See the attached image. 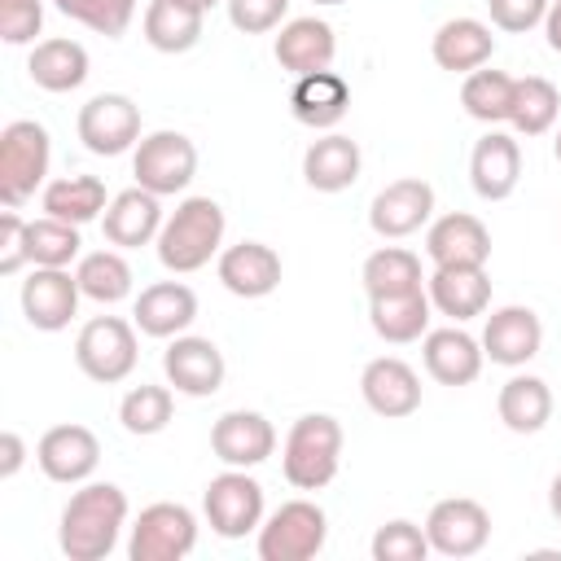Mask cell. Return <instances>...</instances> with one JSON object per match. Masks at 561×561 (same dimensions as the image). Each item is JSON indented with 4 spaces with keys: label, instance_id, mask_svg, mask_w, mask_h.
I'll return each mask as SVG.
<instances>
[{
    "label": "cell",
    "instance_id": "cell-38",
    "mask_svg": "<svg viewBox=\"0 0 561 561\" xmlns=\"http://www.w3.org/2000/svg\"><path fill=\"white\" fill-rule=\"evenodd\" d=\"M75 276H79L83 298H92L101 307L123 302L131 294V267H127V259L118 250H92V254H83L79 267H75Z\"/></svg>",
    "mask_w": 561,
    "mask_h": 561
},
{
    "label": "cell",
    "instance_id": "cell-14",
    "mask_svg": "<svg viewBox=\"0 0 561 561\" xmlns=\"http://www.w3.org/2000/svg\"><path fill=\"white\" fill-rule=\"evenodd\" d=\"M359 394L377 416L399 421V416H412L421 408V377L399 355H377L359 373Z\"/></svg>",
    "mask_w": 561,
    "mask_h": 561
},
{
    "label": "cell",
    "instance_id": "cell-51",
    "mask_svg": "<svg viewBox=\"0 0 561 561\" xmlns=\"http://www.w3.org/2000/svg\"><path fill=\"white\" fill-rule=\"evenodd\" d=\"M552 153H557V162H561V131H557V140H552Z\"/></svg>",
    "mask_w": 561,
    "mask_h": 561
},
{
    "label": "cell",
    "instance_id": "cell-39",
    "mask_svg": "<svg viewBox=\"0 0 561 561\" xmlns=\"http://www.w3.org/2000/svg\"><path fill=\"white\" fill-rule=\"evenodd\" d=\"M171 412H175L171 390H167V386H145V381L131 386V390L123 394V403H118L123 430H127V434H140V438L162 434V430L171 425Z\"/></svg>",
    "mask_w": 561,
    "mask_h": 561
},
{
    "label": "cell",
    "instance_id": "cell-28",
    "mask_svg": "<svg viewBox=\"0 0 561 561\" xmlns=\"http://www.w3.org/2000/svg\"><path fill=\"white\" fill-rule=\"evenodd\" d=\"M438 70H451V75H469L478 66L491 61L495 53V35L486 22L478 18H447L438 31H434V44H430Z\"/></svg>",
    "mask_w": 561,
    "mask_h": 561
},
{
    "label": "cell",
    "instance_id": "cell-22",
    "mask_svg": "<svg viewBox=\"0 0 561 561\" xmlns=\"http://www.w3.org/2000/svg\"><path fill=\"white\" fill-rule=\"evenodd\" d=\"M421 359H425V373L438 381V386H469L478 381L482 373V342L469 337L465 329H430L425 342H421Z\"/></svg>",
    "mask_w": 561,
    "mask_h": 561
},
{
    "label": "cell",
    "instance_id": "cell-24",
    "mask_svg": "<svg viewBox=\"0 0 561 561\" xmlns=\"http://www.w3.org/2000/svg\"><path fill=\"white\" fill-rule=\"evenodd\" d=\"M289 110L302 127L311 131H329L346 118L351 110V88L337 70H316V75H298L294 92H289Z\"/></svg>",
    "mask_w": 561,
    "mask_h": 561
},
{
    "label": "cell",
    "instance_id": "cell-34",
    "mask_svg": "<svg viewBox=\"0 0 561 561\" xmlns=\"http://www.w3.org/2000/svg\"><path fill=\"white\" fill-rule=\"evenodd\" d=\"M105 184L96 175H61L44 184V215L66 219V224H88L105 215Z\"/></svg>",
    "mask_w": 561,
    "mask_h": 561
},
{
    "label": "cell",
    "instance_id": "cell-11",
    "mask_svg": "<svg viewBox=\"0 0 561 561\" xmlns=\"http://www.w3.org/2000/svg\"><path fill=\"white\" fill-rule=\"evenodd\" d=\"M425 535H430V552L438 557H473L491 539V513L469 495H451L430 508Z\"/></svg>",
    "mask_w": 561,
    "mask_h": 561
},
{
    "label": "cell",
    "instance_id": "cell-5",
    "mask_svg": "<svg viewBox=\"0 0 561 561\" xmlns=\"http://www.w3.org/2000/svg\"><path fill=\"white\" fill-rule=\"evenodd\" d=\"M136 359H140L136 329L123 316H96L75 337V364H79V373L92 377V381H101V386L127 381L131 368H136Z\"/></svg>",
    "mask_w": 561,
    "mask_h": 561
},
{
    "label": "cell",
    "instance_id": "cell-40",
    "mask_svg": "<svg viewBox=\"0 0 561 561\" xmlns=\"http://www.w3.org/2000/svg\"><path fill=\"white\" fill-rule=\"evenodd\" d=\"M26 245H31L35 267H70V259H79V250H83L79 224H66V219H53V215L31 219Z\"/></svg>",
    "mask_w": 561,
    "mask_h": 561
},
{
    "label": "cell",
    "instance_id": "cell-41",
    "mask_svg": "<svg viewBox=\"0 0 561 561\" xmlns=\"http://www.w3.org/2000/svg\"><path fill=\"white\" fill-rule=\"evenodd\" d=\"M53 4H57L66 18L92 26V31L105 35V39H118V35L131 26V18H136V0H53Z\"/></svg>",
    "mask_w": 561,
    "mask_h": 561
},
{
    "label": "cell",
    "instance_id": "cell-47",
    "mask_svg": "<svg viewBox=\"0 0 561 561\" xmlns=\"http://www.w3.org/2000/svg\"><path fill=\"white\" fill-rule=\"evenodd\" d=\"M22 460H26L22 434H18V430H4V434H0V478H13V473L22 469Z\"/></svg>",
    "mask_w": 561,
    "mask_h": 561
},
{
    "label": "cell",
    "instance_id": "cell-4",
    "mask_svg": "<svg viewBox=\"0 0 561 561\" xmlns=\"http://www.w3.org/2000/svg\"><path fill=\"white\" fill-rule=\"evenodd\" d=\"M48 131L35 118H13L0 131V202L18 210L26 197H35V188L48 175Z\"/></svg>",
    "mask_w": 561,
    "mask_h": 561
},
{
    "label": "cell",
    "instance_id": "cell-6",
    "mask_svg": "<svg viewBox=\"0 0 561 561\" xmlns=\"http://www.w3.org/2000/svg\"><path fill=\"white\" fill-rule=\"evenodd\" d=\"M329 539V517L311 500H285L259 526V557L263 561H311Z\"/></svg>",
    "mask_w": 561,
    "mask_h": 561
},
{
    "label": "cell",
    "instance_id": "cell-18",
    "mask_svg": "<svg viewBox=\"0 0 561 561\" xmlns=\"http://www.w3.org/2000/svg\"><path fill=\"white\" fill-rule=\"evenodd\" d=\"M425 254L434 259V267H486V259H491V232H486V224L478 215L451 210V215H443V219L430 224Z\"/></svg>",
    "mask_w": 561,
    "mask_h": 561
},
{
    "label": "cell",
    "instance_id": "cell-8",
    "mask_svg": "<svg viewBox=\"0 0 561 561\" xmlns=\"http://www.w3.org/2000/svg\"><path fill=\"white\" fill-rule=\"evenodd\" d=\"M202 513L219 539H245L250 530L263 526V486L245 469H224L219 478L206 482Z\"/></svg>",
    "mask_w": 561,
    "mask_h": 561
},
{
    "label": "cell",
    "instance_id": "cell-23",
    "mask_svg": "<svg viewBox=\"0 0 561 561\" xmlns=\"http://www.w3.org/2000/svg\"><path fill=\"white\" fill-rule=\"evenodd\" d=\"M272 53H276L280 70H289L298 79V75L329 70L333 66V53H337V39H333V26L324 18H294V22L280 26Z\"/></svg>",
    "mask_w": 561,
    "mask_h": 561
},
{
    "label": "cell",
    "instance_id": "cell-36",
    "mask_svg": "<svg viewBox=\"0 0 561 561\" xmlns=\"http://www.w3.org/2000/svg\"><path fill=\"white\" fill-rule=\"evenodd\" d=\"M561 114V92L552 79L543 75H526L513 83V110H508V123L513 131L522 136H543Z\"/></svg>",
    "mask_w": 561,
    "mask_h": 561
},
{
    "label": "cell",
    "instance_id": "cell-17",
    "mask_svg": "<svg viewBox=\"0 0 561 561\" xmlns=\"http://www.w3.org/2000/svg\"><path fill=\"white\" fill-rule=\"evenodd\" d=\"M210 451L228 465V469H254L276 451V430L263 412H224L210 425Z\"/></svg>",
    "mask_w": 561,
    "mask_h": 561
},
{
    "label": "cell",
    "instance_id": "cell-48",
    "mask_svg": "<svg viewBox=\"0 0 561 561\" xmlns=\"http://www.w3.org/2000/svg\"><path fill=\"white\" fill-rule=\"evenodd\" d=\"M543 35H548V48H552V53H561V0H552V4H548Z\"/></svg>",
    "mask_w": 561,
    "mask_h": 561
},
{
    "label": "cell",
    "instance_id": "cell-3",
    "mask_svg": "<svg viewBox=\"0 0 561 561\" xmlns=\"http://www.w3.org/2000/svg\"><path fill=\"white\" fill-rule=\"evenodd\" d=\"M342 465V425L329 412H307L289 425L285 447H280V469L285 482L298 491H320L337 478Z\"/></svg>",
    "mask_w": 561,
    "mask_h": 561
},
{
    "label": "cell",
    "instance_id": "cell-52",
    "mask_svg": "<svg viewBox=\"0 0 561 561\" xmlns=\"http://www.w3.org/2000/svg\"><path fill=\"white\" fill-rule=\"evenodd\" d=\"M311 4H342V0H311Z\"/></svg>",
    "mask_w": 561,
    "mask_h": 561
},
{
    "label": "cell",
    "instance_id": "cell-29",
    "mask_svg": "<svg viewBox=\"0 0 561 561\" xmlns=\"http://www.w3.org/2000/svg\"><path fill=\"white\" fill-rule=\"evenodd\" d=\"M359 145L342 131H329L320 140L307 145L302 153V180L316 188V193H342L359 180Z\"/></svg>",
    "mask_w": 561,
    "mask_h": 561
},
{
    "label": "cell",
    "instance_id": "cell-21",
    "mask_svg": "<svg viewBox=\"0 0 561 561\" xmlns=\"http://www.w3.org/2000/svg\"><path fill=\"white\" fill-rule=\"evenodd\" d=\"M522 180V149L508 131H486L469 153V184L482 202H504Z\"/></svg>",
    "mask_w": 561,
    "mask_h": 561
},
{
    "label": "cell",
    "instance_id": "cell-49",
    "mask_svg": "<svg viewBox=\"0 0 561 561\" xmlns=\"http://www.w3.org/2000/svg\"><path fill=\"white\" fill-rule=\"evenodd\" d=\"M548 508H552V517L561 522V473H557L552 486H548Z\"/></svg>",
    "mask_w": 561,
    "mask_h": 561
},
{
    "label": "cell",
    "instance_id": "cell-9",
    "mask_svg": "<svg viewBox=\"0 0 561 561\" xmlns=\"http://www.w3.org/2000/svg\"><path fill=\"white\" fill-rule=\"evenodd\" d=\"M131 175H136L140 188H149L158 197H171V193L188 188V180L197 175V149L184 131H149L136 145Z\"/></svg>",
    "mask_w": 561,
    "mask_h": 561
},
{
    "label": "cell",
    "instance_id": "cell-16",
    "mask_svg": "<svg viewBox=\"0 0 561 561\" xmlns=\"http://www.w3.org/2000/svg\"><path fill=\"white\" fill-rule=\"evenodd\" d=\"M162 373H167V381L180 390V394H188V399H206V394H215L219 386H224V355H219V346L210 342V337H188V333H180V337H171V346L162 351Z\"/></svg>",
    "mask_w": 561,
    "mask_h": 561
},
{
    "label": "cell",
    "instance_id": "cell-45",
    "mask_svg": "<svg viewBox=\"0 0 561 561\" xmlns=\"http://www.w3.org/2000/svg\"><path fill=\"white\" fill-rule=\"evenodd\" d=\"M548 4L552 0H486L491 9V22L508 35H526L530 26H539L548 18Z\"/></svg>",
    "mask_w": 561,
    "mask_h": 561
},
{
    "label": "cell",
    "instance_id": "cell-37",
    "mask_svg": "<svg viewBox=\"0 0 561 561\" xmlns=\"http://www.w3.org/2000/svg\"><path fill=\"white\" fill-rule=\"evenodd\" d=\"M513 75L504 70H469L465 83H460V105L469 118L478 123H508V110H513Z\"/></svg>",
    "mask_w": 561,
    "mask_h": 561
},
{
    "label": "cell",
    "instance_id": "cell-27",
    "mask_svg": "<svg viewBox=\"0 0 561 561\" xmlns=\"http://www.w3.org/2000/svg\"><path fill=\"white\" fill-rule=\"evenodd\" d=\"M425 294L456 324H465V320H473V316H482L491 307L486 267H434L430 280H425Z\"/></svg>",
    "mask_w": 561,
    "mask_h": 561
},
{
    "label": "cell",
    "instance_id": "cell-10",
    "mask_svg": "<svg viewBox=\"0 0 561 561\" xmlns=\"http://www.w3.org/2000/svg\"><path fill=\"white\" fill-rule=\"evenodd\" d=\"M79 140L88 153L101 158H118L131 145H140V105L123 92H96L83 110H79Z\"/></svg>",
    "mask_w": 561,
    "mask_h": 561
},
{
    "label": "cell",
    "instance_id": "cell-43",
    "mask_svg": "<svg viewBox=\"0 0 561 561\" xmlns=\"http://www.w3.org/2000/svg\"><path fill=\"white\" fill-rule=\"evenodd\" d=\"M224 4H228V22L245 35L276 31L280 18L289 13V0H224Z\"/></svg>",
    "mask_w": 561,
    "mask_h": 561
},
{
    "label": "cell",
    "instance_id": "cell-33",
    "mask_svg": "<svg viewBox=\"0 0 561 561\" xmlns=\"http://www.w3.org/2000/svg\"><path fill=\"white\" fill-rule=\"evenodd\" d=\"M202 9L184 0H149L145 9V39L158 53H188L202 39Z\"/></svg>",
    "mask_w": 561,
    "mask_h": 561
},
{
    "label": "cell",
    "instance_id": "cell-2",
    "mask_svg": "<svg viewBox=\"0 0 561 561\" xmlns=\"http://www.w3.org/2000/svg\"><path fill=\"white\" fill-rule=\"evenodd\" d=\"M224 245V206L215 197H184L162 232H158V263L175 276L206 267Z\"/></svg>",
    "mask_w": 561,
    "mask_h": 561
},
{
    "label": "cell",
    "instance_id": "cell-13",
    "mask_svg": "<svg viewBox=\"0 0 561 561\" xmlns=\"http://www.w3.org/2000/svg\"><path fill=\"white\" fill-rule=\"evenodd\" d=\"M35 465L44 469V478L75 486V482H88L92 469L101 465V443H96V434L88 425H75V421L70 425H53L35 443Z\"/></svg>",
    "mask_w": 561,
    "mask_h": 561
},
{
    "label": "cell",
    "instance_id": "cell-12",
    "mask_svg": "<svg viewBox=\"0 0 561 561\" xmlns=\"http://www.w3.org/2000/svg\"><path fill=\"white\" fill-rule=\"evenodd\" d=\"M79 276H70L66 267H35L26 280H22V316L31 329L39 333H57L75 320L79 311Z\"/></svg>",
    "mask_w": 561,
    "mask_h": 561
},
{
    "label": "cell",
    "instance_id": "cell-42",
    "mask_svg": "<svg viewBox=\"0 0 561 561\" xmlns=\"http://www.w3.org/2000/svg\"><path fill=\"white\" fill-rule=\"evenodd\" d=\"M430 557V535L425 526L394 517L386 526H377L373 535V561H425Z\"/></svg>",
    "mask_w": 561,
    "mask_h": 561
},
{
    "label": "cell",
    "instance_id": "cell-25",
    "mask_svg": "<svg viewBox=\"0 0 561 561\" xmlns=\"http://www.w3.org/2000/svg\"><path fill=\"white\" fill-rule=\"evenodd\" d=\"M219 280L237 298H267L280 285V254L263 241H237L219 254Z\"/></svg>",
    "mask_w": 561,
    "mask_h": 561
},
{
    "label": "cell",
    "instance_id": "cell-7",
    "mask_svg": "<svg viewBox=\"0 0 561 561\" xmlns=\"http://www.w3.org/2000/svg\"><path fill=\"white\" fill-rule=\"evenodd\" d=\"M193 548H197V517L184 504L158 500L140 508V517L131 522V539H127L131 561H180Z\"/></svg>",
    "mask_w": 561,
    "mask_h": 561
},
{
    "label": "cell",
    "instance_id": "cell-32",
    "mask_svg": "<svg viewBox=\"0 0 561 561\" xmlns=\"http://www.w3.org/2000/svg\"><path fill=\"white\" fill-rule=\"evenodd\" d=\"M500 421L513 430V434H539L552 416V390L543 377H530V373H517L500 386Z\"/></svg>",
    "mask_w": 561,
    "mask_h": 561
},
{
    "label": "cell",
    "instance_id": "cell-30",
    "mask_svg": "<svg viewBox=\"0 0 561 561\" xmlns=\"http://www.w3.org/2000/svg\"><path fill=\"white\" fill-rule=\"evenodd\" d=\"M430 294L412 289V294H390V298H368V324L381 342H416L430 333Z\"/></svg>",
    "mask_w": 561,
    "mask_h": 561
},
{
    "label": "cell",
    "instance_id": "cell-35",
    "mask_svg": "<svg viewBox=\"0 0 561 561\" xmlns=\"http://www.w3.org/2000/svg\"><path fill=\"white\" fill-rule=\"evenodd\" d=\"M421 259L403 245H381L364 259V289L368 298H390V294H412V289H425L421 285Z\"/></svg>",
    "mask_w": 561,
    "mask_h": 561
},
{
    "label": "cell",
    "instance_id": "cell-26",
    "mask_svg": "<svg viewBox=\"0 0 561 561\" xmlns=\"http://www.w3.org/2000/svg\"><path fill=\"white\" fill-rule=\"evenodd\" d=\"M136 329L145 337H180L197 320V294L180 280H158L136 298Z\"/></svg>",
    "mask_w": 561,
    "mask_h": 561
},
{
    "label": "cell",
    "instance_id": "cell-46",
    "mask_svg": "<svg viewBox=\"0 0 561 561\" xmlns=\"http://www.w3.org/2000/svg\"><path fill=\"white\" fill-rule=\"evenodd\" d=\"M26 228H31V224H26L13 206H4V215H0V276H13L22 263H31Z\"/></svg>",
    "mask_w": 561,
    "mask_h": 561
},
{
    "label": "cell",
    "instance_id": "cell-15",
    "mask_svg": "<svg viewBox=\"0 0 561 561\" xmlns=\"http://www.w3.org/2000/svg\"><path fill=\"white\" fill-rule=\"evenodd\" d=\"M430 215H434V188H430L425 180H416V175L386 184V188L373 197V206H368V224H373V232L386 237V241L412 237L416 228L430 224Z\"/></svg>",
    "mask_w": 561,
    "mask_h": 561
},
{
    "label": "cell",
    "instance_id": "cell-50",
    "mask_svg": "<svg viewBox=\"0 0 561 561\" xmlns=\"http://www.w3.org/2000/svg\"><path fill=\"white\" fill-rule=\"evenodd\" d=\"M184 4H193V9H202V13H206V9H210V4H219V0H184Z\"/></svg>",
    "mask_w": 561,
    "mask_h": 561
},
{
    "label": "cell",
    "instance_id": "cell-19",
    "mask_svg": "<svg viewBox=\"0 0 561 561\" xmlns=\"http://www.w3.org/2000/svg\"><path fill=\"white\" fill-rule=\"evenodd\" d=\"M543 346V324L530 307H500L486 316V329H482V355L491 364H504V368H522L539 355Z\"/></svg>",
    "mask_w": 561,
    "mask_h": 561
},
{
    "label": "cell",
    "instance_id": "cell-31",
    "mask_svg": "<svg viewBox=\"0 0 561 561\" xmlns=\"http://www.w3.org/2000/svg\"><path fill=\"white\" fill-rule=\"evenodd\" d=\"M26 75L44 92H75L88 79V48L79 39H39L31 48Z\"/></svg>",
    "mask_w": 561,
    "mask_h": 561
},
{
    "label": "cell",
    "instance_id": "cell-44",
    "mask_svg": "<svg viewBox=\"0 0 561 561\" xmlns=\"http://www.w3.org/2000/svg\"><path fill=\"white\" fill-rule=\"evenodd\" d=\"M44 26V0H0V39L31 44Z\"/></svg>",
    "mask_w": 561,
    "mask_h": 561
},
{
    "label": "cell",
    "instance_id": "cell-20",
    "mask_svg": "<svg viewBox=\"0 0 561 561\" xmlns=\"http://www.w3.org/2000/svg\"><path fill=\"white\" fill-rule=\"evenodd\" d=\"M162 206H158V193L149 188H127L118 197H110L105 215H101V228H105V241L118 245V250H140L149 241H158L162 232Z\"/></svg>",
    "mask_w": 561,
    "mask_h": 561
},
{
    "label": "cell",
    "instance_id": "cell-1",
    "mask_svg": "<svg viewBox=\"0 0 561 561\" xmlns=\"http://www.w3.org/2000/svg\"><path fill=\"white\" fill-rule=\"evenodd\" d=\"M127 526V495L114 482H83L66 508H61V526H57V543L70 561H101L114 552L118 530Z\"/></svg>",
    "mask_w": 561,
    "mask_h": 561
}]
</instances>
